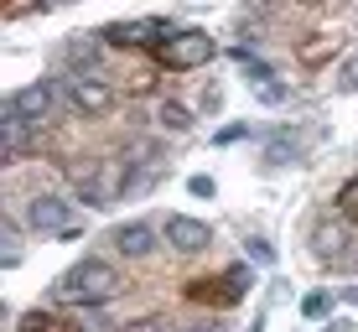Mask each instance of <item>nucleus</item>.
Masks as SVG:
<instances>
[{"label":"nucleus","mask_w":358,"mask_h":332,"mask_svg":"<svg viewBox=\"0 0 358 332\" xmlns=\"http://www.w3.org/2000/svg\"><path fill=\"white\" fill-rule=\"evenodd\" d=\"M125 291V280H120V270L115 265H104V260H78V265H68L63 275L52 280V301H63V306H104L109 296H120Z\"/></svg>","instance_id":"obj_1"},{"label":"nucleus","mask_w":358,"mask_h":332,"mask_svg":"<svg viewBox=\"0 0 358 332\" xmlns=\"http://www.w3.org/2000/svg\"><path fill=\"white\" fill-rule=\"evenodd\" d=\"M130 177H135V166L125 161H89V166H78V177H73V187H78V198L89 203V208H109V203H120V198H130Z\"/></svg>","instance_id":"obj_2"},{"label":"nucleus","mask_w":358,"mask_h":332,"mask_svg":"<svg viewBox=\"0 0 358 332\" xmlns=\"http://www.w3.org/2000/svg\"><path fill=\"white\" fill-rule=\"evenodd\" d=\"M213 52H218L213 36H208L203 27H187V31H171L166 42L156 47V63H162V68H177V73H187V68L213 63Z\"/></svg>","instance_id":"obj_3"},{"label":"nucleus","mask_w":358,"mask_h":332,"mask_svg":"<svg viewBox=\"0 0 358 332\" xmlns=\"http://www.w3.org/2000/svg\"><path fill=\"white\" fill-rule=\"evenodd\" d=\"M171 36V21L162 16H141V21H115V27H104V42L109 47H125V52H135V47H162Z\"/></svg>","instance_id":"obj_4"},{"label":"nucleus","mask_w":358,"mask_h":332,"mask_svg":"<svg viewBox=\"0 0 358 332\" xmlns=\"http://www.w3.org/2000/svg\"><path fill=\"white\" fill-rule=\"evenodd\" d=\"M63 99L78 109L83 120H104L109 109H115V89H109V78H63Z\"/></svg>","instance_id":"obj_5"},{"label":"nucleus","mask_w":358,"mask_h":332,"mask_svg":"<svg viewBox=\"0 0 358 332\" xmlns=\"http://www.w3.org/2000/svg\"><path fill=\"white\" fill-rule=\"evenodd\" d=\"M57 104V89L52 83H27L21 94H10L6 99V120H16V125H36V120H47Z\"/></svg>","instance_id":"obj_6"},{"label":"nucleus","mask_w":358,"mask_h":332,"mask_svg":"<svg viewBox=\"0 0 358 332\" xmlns=\"http://www.w3.org/2000/svg\"><path fill=\"white\" fill-rule=\"evenodd\" d=\"M27 224L36 229V233H68L78 229L73 224V203L68 198H57V192H42V198H31V208H27Z\"/></svg>","instance_id":"obj_7"},{"label":"nucleus","mask_w":358,"mask_h":332,"mask_svg":"<svg viewBox=\"0 0 358 332\" xmlns=\"http://www.w3.org/2000/svg\"><path fill=\"white\" fill-rule=\"evenodd\" d=\"M312 140H317L312 130H301V125H280V130L265 140V166H270V171H280V166H296L306 151H312Z\"/></svg>","instance_id":"obj_8"},{"label":"nucleus","mask_w":358,"mask_h":332,"mask_svg":"<svg viewBox=\"0 0 358 332\" xmlns=\"http://www.w3.org/2000/svg\"><path fill=\"white\" fill-rule=\"evenodd\" d=\"M182 296H187L192 306H239L244 286L234 280V270H224V275H203V280H187V286H182Z\"/></svg>","instance_id":"obj_9"},{"label":"nucleus","mask_w":358,"mask_h":332,"mask_svg":"<svg viewBox=\"0 0 358 332\" xmlns=\"http://www.w3.org/2000/svg\"><path fill=\"white\" fill-rule=\"evenodd\" d=\"M166 244L177 254H203L208 244H213V229L203 224V218H187V213H177V218H166Z\"/></svg>","instance_id":"obj_10"},{"label":"nucleus","mask_w":358,"mask_h":332,"mask_svg":"<svg viewBox=\"0 0 358 332\" xmlns=\"http://www.w3.org/2000/svg\"><path fill=\"white\" fill-rule=\"evenodd\" d=\"M109 250H120L125 260H145V254L156 250V229L141 224V218H135V224H120L115 233H109Z\"/></svg>","instance_id":"obj_11"},{"label":"nucleus","mask_w":358,"mask_h":332,"mask_svg":"<svg viewBox=\"0 0 358 332\" xmlns=\"http://www.w3.org/2000/svg\"><path fill=\"white\" fill-rule=\"evenodd\" d=\"M343 250H348V224L343 218H322L312 229V254L327 260V265H343Z\"/></svg>","instance_id":"obj_12"},{"label":"nucleus","mask_w":358,"mask_h":332,"mask_svg":"<svg viewBox=\"0 0 358 332\" xmlns=\"http://www.w3.org/2000/svg\"><path fill=\"white\" fill-rule=\"evenodd\" d=\"M68 78H104V52L94 47V36L68 42Z\"/></svg>","instance_id":"obj_13"},{"label":"nucleus","mask_w":358,"mask_h":332,"mask_svg":"<svg viewBox=\"0 0 358 332\" xmlns=\"http://www.w3.org/2000/svg\"><path fill=\"white\" fill-rule=\"evenodd\" d=\"M338 47H343V42H338L332 31H317V36H306V42L296 47V57H301V68H312V73H317L332 52H338Z\"/></svg>","instance_id":"obj_14"},{"label":"nucleus","mask_w":358,"mask_h":332,"mask_svg":"<svg viewBox=\"0 0 358 332\" xmlns=\"http://www.w3.org/2000/svg\"><path fill=\"white\" fill-rule=\"evenodd\" d=\"M156 125H166V130H192V104H182V99H162L156 104Z\"/></svg>","instance_id":"obj_15"},{"label":"nucleus","mask_w":358,"mask_h":332,"mask_svg":"<svg viewBox=\"0 0 358 332\" xmlns=\"http://www.w3.org/2000/svg\"><path fill=\"white\" fill-rule=\"evenodd\" d=\"M332 208H338L343 224H353V229H358V177H353V182H343V192H338V203H332Z\"/></svg>","instance_id":"obj_16"},{"label":"nucleus","mask_w":358,"mask_h":332,"mask_svg":"<svg viewBox=\"0 0 358 332\" xmlns=\"http://www.w3.org/2000/svg\"><path fill=\"white\" fill-rule=\"evenodd\" d=\"M16 332H78V327L57 322V317H47V312H27V317H21V327H16Z\"/></svg>","instance_id":"obj_17"},{"label":"nucleus","mask_w":358,"mask_h":332,"mask_svg":"<svg viewBox=\"0 0 358 332\" xmlns=\"http://www.w3.org/2000/svg\"><path fill=\"white\" fill-rule=\"evenodd\" d=\"M301 317H306V322H327V317H332V296H327V291L301 296Z\"/></svg>","instance_id":"obj_18"},{"label":"nucleus","mask_w":358,"mask_h":332,"mask_svg":"<svg viewBox=\"0 0 358 332\" xmlns=\"http://www.w3.org/2000/svg\"><path fill=\"white\" fill-rule=\"evenodd\" d=\"M338 89L343 94H358V52L343 57V73H338Z\"/></svg>","instance_id":"obj_19"},{"label":"nucleus","mask_w":358,"mask_h":332,"mask_svg":"<svg viewBox=\"0 0 358 332\" xmlns=\"http://www.w3.org/2000/svg\"><path fill=\"white\" fill-rule=\"evenodd\" d=\"M250 260H260V265H275V244H270V239H250Z\"/></svg>","instance_id":"obj_20"},{"label":"nucleus","mask_w":358,"mask_h":332,"mask_svg":"<svg viewBox=\"0 0 358 332\" xmlns=\"http://www.w3.org/2000/svg\"><path fill=\"white\" fill-rule=\"evenodd\" d=\"M244 135H250V130H244V125H224V130H218V135H213V140H218V145H234V140H244Z\"/></svg>","instance_id":"obj_21"},{"label":"nucleus","mask_w":358,"mask_h":332,"mask_svg":"<svg viewBox=\"0 0 358 332\" xmlns=\"http://www.w3.org/2000/svg\"><path fill=\"white\" fill-rule=\"evenodd\" d=\"M187 187L197 192V198H213V177H192V182H187Z\"/></svg>","instance_id":"obj_22"},{"label":"nucleus","mask_w":358,"mask_h":332,"mask_svg":"<svg viewBox=\"0 0 358 332\" xmlns=\"http://www.w3.org/2000/svg\"><path fill=\"white\" fill-rule=\"evenodd\" d=\"M125 332H171L166 322H135V327H125Z\"/></svg>","instance_id":"obj_23"},{"label":"nucleus","mask_w":358,"mask_h":332,"mask_svg":"<svg viewBox=\"0 0 358 332\" xmlns=\"http://www.w3.org/2000/svg\"><path fill=\"white\" fill-rule=\"evenodd\" d=\"M327 332H358V322H327Z\"/></svg>","instance_id":"obj_24"},{"label":"nucleus","mask_w":358,"mask_h":332,"mask_svg":"<svg viewBox=\"0 0 358 332\" xmlns=\"http://www.w3.org/2000/svg\"><path fill=\"white\" fill-rule=\"evenodd\" d=\"M343 296H348V301H353V306H358V286H353V291H343Z\"/></svg>","instance_id":"obj_25"}]
</instances>
